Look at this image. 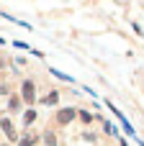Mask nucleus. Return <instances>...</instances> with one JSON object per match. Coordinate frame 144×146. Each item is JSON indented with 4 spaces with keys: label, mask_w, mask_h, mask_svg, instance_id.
I'll return each instance as SVG.
<instances>
[{
    "label": "nucleus",
    "mask_w": 144,
    "mask_h": 146,
    "mask_svg": "<svg viewBox=\"0 0 144 146\" xmlns=\"http://www.w3.org/2000/svg\"><path fill=\"white\" fill-rule=\"evenodd\" d=\"M44 103H46V105H54V103H57V92H52V95H46V98H44Z\"/></svg>",
    "instance_id": "obj_7"
},
{
    "label": "nucleus",
    "mask_w": 144,
    "mask_h": 146,
    "mask_svg": "<svg viewBox=\"0 0 144 146\" xmlns=\"http://www.w3.org/2000/svg\"><path fill=\"white\" fill-rule=\"evenodd\" d=\"M44 141H46L49 146H57V136H54L52 131H46V133H44Z\"/></svg>",
    "instance_id": "obj_5"
},
{
    "label": "nucleus",
    "mask_w": 144,
    "mask_h": 146,
    "mask_svg": "<svg viewBox=\"0 0 144 146\" xmlns=\"http://www.w3.org/2000/svg\"><path fill=\"white\" fill-rule=\"evenodd\" d=\"M134 28H137V31H139V33H142V36H144V28H139V26H134Z\"/></svg>",
    "instance_id": "obj_9"
},
{
    "label": "nucleus",
    "mask_w": 144,
    "mask_h": 146,
    "mask_svg": "<svg viewBox=\"0 0 144 146\" xmlns=\"http://www.w3.org/2000/svg\"><path fill=\"white\" fill-rule=\"evenodd\" d=\"M18 103H21L18 98H10V110H18Z\"/></svg>",
    "instance_id": "obj_8"
},
{
    "label": "nucleus",
    "mask_w": 144,
    "mask_h": 146,
    "mask_svg": "<svg viewBox=\"0 0 144 146\" xmlns=\"http://www.w3.org/2000/svg\"><path fill=\"white\" fill-rule=\"evenodd\" d=\"M36 139H39L36 133H26V136L21 139V144H18V146H31V144H36Z\"/></svg>",
    "instance_id": "obj_4"
},
{
    "label": "nucleus",
    "mask_w": 144,
    "mask_h": 146,
    "mask_svg": "<svg viewBox=\"0 0 144 146\" xmlns=\"http://www.w3.org/2000/svg\"><path fill=\"white\" fill-rule=\"evenodd\" d=\"M33 82H23V100L26 103H33Z\"/></svg>",
    "instance_id": "obj_2"
},
{
    "label": "nucleus",
    "mask_w": 144,
    "mask_h": 146,
    "mask_svg": "<svg viewBox=\"0 0 144 146\" xmlns=\"http://www.w3.org/2000/svg\"><path fill=\"white\" fill-rule=\"evenodd\" d=\"M72 118H75V110H72V108H64V110H59V115H57L59 123H70Z\"/></svg>",
    "instance_id": "obj_3"
},
{
    "label": "nucleus",
    "mask_w": 144,
    "mask_h": 146,
    "mask_svg": "<svg viewBox=\"0 0 144 146\" xmlns=\"http://www.w3.org/2000/svg\"><path fill=\"white\" fill-rule=\"evenodd\" d=\"M33 118H36V113H33V110H26V115H23L26 126H28V123H33Z\"/></svg>",
    "instance_id": "obj_6"
},
{
    "label": "nucleus",
    "mask_w": 144,
    "mask_h": 146,
    "mask_svg": "<svg viewBox=\"0 0 144 146\" xmlns=\"http://www.w3.org/2000/svg\"><path fill=\"white\" fill-rule=\"evenodd\" d=\"M0 126H3V131H5V136H8L10 141H15V128H13V123H10L8 118H3V121H0Z\"/></svg>",
    "instance_id": "obj_1"
}]
</instances>
